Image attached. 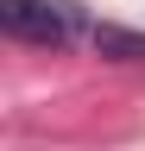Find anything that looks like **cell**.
<instances>
[{
	"label": "cell",
	"mask_w": 145,
	"mask_h": 151,
	"mask_svg": "<svg viewBox=\"0 0 145 151\" xmlns=\"http://www.w3.org/2000/svg\"><path fill=\"white\" fill-rule=\"evenodd\" d=\"M0 32L13 38V44H38V50H63L76 44L82 32V6L76 0H0Z\"/></svg>",
	"instance_id": "obj_1"
},
{
	"label": "cell",
	"mask_w": 145,
	"mask_h": 151,
	"mask_svg": "<svg viewBox=\"0 0 145 151\" xmlns=\"http://www.w3.org/2000/svg\"><path fill=\"white\" fill-rule=\"evenodd\" d=\"M88 44H95L107 63H145V32H126V25H95V32H88Z\"/></svg>",
	"instance_id": "obj_2"
}]
</instances>
